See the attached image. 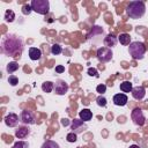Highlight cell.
<instances>
[{
	"label": "cell",
	"instance_id": "8fae6325",
	"mask_svg": "<svg viewBox=\"0 0 148 148\" xmlns=\"http://www.w3.org/2000/svg\"><path fill=\"white\" fill-rule=\"evenodd\" d=\"M3 121H5V124H6L8 127H15V126L18 124V116H17L16 113L10 112V113H8V114L5 117Z\"/></svg>",
	"mask_w": 148,
	"mask_h": 148
},
{
	"label": "cell",
	"instance_id": "7402d4cb",
	"mask_svg": "<svg viewBox=\"0 0 148 148\" xmlns=\"http://www.w3.org/2000/svg\"><path fill=\"white\" fill-rule=\"evenodd\" d=\"M40 148H60L59 145L56 142V141H52V140H46Z\"/></svg>",
	"mask_w": 148,
	"mask_h": 148
},
{
	"label": "cell",
	"instance_id": "d4e9b609",
	"mask_svg": "<svg viewBox=\"0 0 148 148\" xmlns=\"http://www.w3.org/2000/svg\"><path fill=\"white\" fill-rule=\"evenodd\" d=\"M76 133H74V132H71V133H68L67 134V136H66V140L68 141V142H75L76 140H77V138H76Z\"/></svg>",
	"mask_w": 148,
	"mask_h": 148
},
{
	"label": "cell",
	"instance_id": "ba28073f",
	"mask_svg": "<svg viewBox=\"0 0 148 148\" xmlns=\"http://www.w3.org/2000/svg\"><path fill=\"white\" fill-rule=\"evenodd\" d=\"M68 83L65 80L59 79L54 82V92L57 95H65L68 91Z\"/></svg>",
	"mask_w": 148,
	"mask_h": 148
},
{
	"label": "cell",
	"instance_id": "d6986e66",
	"mask_svg": "<svg viewBox=\"0 0 148 148\" xmlns=\"http://www.w3.org/2000/svg\"><path fill=\"white\" fill-rule=\"evenodd\" d=\"M18 68H20V65H18L16 61H10V62H8L7 66H6V71H7L9 74L16 72Z\"/></svg>",
	"mask_w": 148,
	"mask_h": 148
},
{
	"label": "cell",
	"instance_id": "5b68a950",
	"mask_svg": "<svg viewBox=\"0 0 148 148\" xmlns=\"http://www.w3.org/2000/svg\"><path fill=\"white\" fill-rule=\"evenodd\" d=\"M112 50L106 47V46H103V47H99L96 52V57L97 59L101 61V62H109L111 59H112Z\"/></svg>",
	"mask_w": 148,
	"mask_h": 148
},
{
	"label": "cell",
	"instance_id": "484cf974",
	"mask_svg": "<svg viewBox=\"0 0 148 148\" xmlns=\"http://www.w3.org/2000/svg\"><path fill=\"white\" fill-rule=\"evenodd\" d=\"M96 102H97V104H98L99 106H103V108H104V106H106V98H105L104 96H102V95L97 97Z\"/></svg>",
	"mask_w": 148,
	"mask_h": 148
},
{
	"label": "cell",
	"instance_id": "f1b7e54d",
	"mask_svg": "<svg viewBox=\"0 0 148 148\" xmlns=\"http://www.w3.org/2000/svg\"><path fill=\"white\" fill-rule=\"evenodd\" d=\"M96 91L99 92L101 95L104 94V92L106 91V86H105V84H98V86L96 87Z\"/></svg>",
	"mask_w": 148,
	"mask_h": 148
},
{
	"label": "cell",
	"instance_id": "52a82bcc",
	"mask_svg": "<svg viewBox=\"0 0 148 148\" xmlns=\"http://www.w3.org/2000/svg\"><path fill=\"white\" fill-rule=\"evenodd\" d=\"M21 121L25 125H34L36 123V117L35 113L30 110H23L21 112Z\"/></svg>",
	"mask_w": 148,
	"mask_h": 148
},
{
	"label": "cell",
	"instance_id": "7c38bea8",
	"mask_svg": "<svg viewBox=\"0 0 148 148\" xmlns=\"http://www.w3.org/2000/svg\"><path fill=\"white\" fill-rule=\"evenodd\" d=\"M132 96H133V98L134 99H138V101H140V99H142L145 96H146V89L142 87V86H138V87H134L133 89H132Z\"/></svg>",
	"mask_w": 148,
	"mask_h": 148
},
{
	"label": "cell",
	"instance_id": "603a6c76",
	"mask_svg": "<svg viewBox=\"0 0 148 148\" xmlns=\"http://www.w3.org/2000/svg\"><path fill=\"white\" fill-rule=\"evenodd\" d=\"M61 52H62V47H61L59 44H53V45L51 46V53H52V54L58 56V54H60Z\"/></svg>",
	"mask_w": 148,
	"mask_h": 148
},
{
	"label": "cell",
	"instance_id": "4dcf8cb0",
	"mask_svg": "<svg viewBox=\"0 0 148 148\" xmlns=\"http://www.w3.org/2000/svg\"><path fill=\"white\" fill-rule=\"evenodd\" d=\"M56 72H57V73H59V74H61V73H64V72H65V67H64L62 65L56 66Z\"/></svg>",
	"mask_w": 148,
	"mask_h": 148
},
{
	"label": "cell",
	"instance_id": "ac0fdd59",
	"mask_svg": "<svg viewBox=\"0 0 148 148\" xmlns=\"http://www.w3.org/2000/svg\"><path fill=\"white\" fill-rule=\"evenodd\" d=\"M119 88H120V90H121L123 92H131L132 89H133V86H132V83H131L130 81H123V82L120 83Z\"/></svg>",
	"mask_w": 148,
	"mask_h": 148
},
{
	"label": "cell",
	"instance_id": "2e32d148",
	"mask_svg": "<svg viewBox=\"0 0 148 148\" xmlns=\"http://www.w3.org/2000/svg\"><path fill=\"white\" fill-rule=\"evenodd\" d=\"M79 117H80L81 120H83V121L86 123V121L91 120V118H92V112H91L89 109H82V110L79 112Z\"/></svg>",
	"mask_w": 148,
	"mask_h": 148
},
{
	"label": "cell",
	"instance_id": "e0dca14e",
	"mask_svg": "<svg viewBox=\"0 0 148 148\" xmlns=\"http://www.w3.org/2000/svg\"><path fill=\"white\" fill-rule=\"evenodd\" d=\"M118 42L121 45H130L131 44V36H130V34H126V32L120 34L118 36Z\"/></svg>",
	"mask_w": 148,
	"mask_h": 148
},
{
	"label": "cell",
	"instance_id": "277c9868",
	"mask_svg": "<svg viewBox=\"0 0 148 148\" xmlns=\"http://www.w3.org/2000/svg\"><path fill=\"white\" fill-rule=\"evenodd\" d=\"M30 5H31L32 10L40 15H46L50 10L49 0H32Z\"/></svg>",
	"mask_w": 148,
	"mask_h": 148
},
{
	"label": "cell",
	"instance_id": "6da1fadb",
	"mask_svg": "<svg viewBox=\"0 0 148 148\" xmlns=\"http://www.w3.org/2000/svg\"><path fill=\"white\" fill-rule=\"evenodd\" d=\"M23 49H24V44L22 38L14 34H7L1 39V51L8 57L20 59Z\"/></svg>",
	"mask_w": 148,
	"mask_h": 148
},
{
	"label": "cell",
	"instance_id": "4fadbf2b",
	"mask_svg": "<svg viewBox=\"0 0 148 148\" xmlns=\"http://www.w3.org/2000/svg\"><path fill=\"white\" fill-rule=\"evenodd\" d=\"M30 134V130L27 126H18V128L15 131V136L17 139H25L27 136H29Z\"/></svg>",
	"mask_w": 148,
	"mask_h": 148
},
{
	"label": "cell",
	"instance_id": "83f0119b",
	"mask_svg": "<svg viewBox=\"0 0 148 148\" xmlns=\"http://www.w3.org/2000/svg\"><path fill=\"white\" fill-rule=\"evenodd\" d=\"M87 73H88V75H90V76L98 77V72H97V69H96V68L89 67V68H88V71H87Z\"/></svg>",
	"mask_w": 148,
	"mask_h": 148
},
{
	"label": "cell",
	"instance_id": "4316f807",
	"mask_svg": "<svg viewBox=\"0 0 148 148\" xmlns=\"http://www.w3.org/2000/svg\"><path fill=\"white\" fill-rule=\"evenodd\" d=\"M8 83L14 87V86H16V84L18 83V79H17L15 75H9V77H8Z\"/></svg>",
	"mask_w": 148,
	"mask_h": 148
},
{
	"label": "cell",
	"instance_id": "d6a6232c",
	"mask_svg": "<svg viewBox=\"0 0 148 148\" xmlns=\"http://www.w3.org/2000/svg\"><path fill=\"white\" fill-rule=\"evenodd\" d=\"M77 148H80V147H77Z\"/></svg>",
	"mask_w": 148,
	"mask_h": 148
},
{
	"label": "cell",
	"instance_id": "3957f363",
	"mask_svg": "<svg viewBox=\"0 0 148 148\" xmlns=\"http://www.w3.org/2000/svg\"><path fill=\"white\" fill-rule=\"evenodd\" d=\"M128 52L135 60H141L146 53V45L142 42H131L128 46Z\"/></svg>",
	"mask_w": 148,
	"mask_h": 148
},
{
	"label": "cell",
	"instance_id": "f546056e",
	"mask_svg": "<svg viewBox=\"0 0 148 148\" xmlns=\"http://www.w3.org/2000/svg\"><path fill=\"white\" fill-rule=\"evenodd\" d=\"M32 10V8H31V5H24L23 6V8H22V13L23 14H30V12Z\"/></svg>",
	"mask_w": 148,
	"mask_h": 148
},
{
	"label": "cell",
	"instance_id": "ffe728a7",
	"mask_svg": "<svg viewBox=\"0 0 148 148\" xmlns=\"http://www.w3.org/2000/svg\"><path fill=\"white\" fill-rule=\"evenodd\" d=\"M42 90L44 92H51L52 90H54V83L51 81H45L42 83Z\"/></svg>",
	"mask_w": 148,
	"mask_h": 148
},
{
	"label": "cell",
	"instance_id": "7a4b0ae2",
	"mask_svg": "<svg viewBox=\"0 0 148 148\" xmlns=\"http://www.w3.org/2000/svg\"><path fill=\"white\" fill-rule=\"evenodd\" d=\"M126 13L127 15L131 17V18H140L145 15L146 13V6H145V2L143 1H131L128 5H127V8H126Z\"/></svg>",
	"mask_w": 148,
	"mask_h": 148
},
{
	"label": "cell",
	"instance_id": "8992f818",
	"mask_svg": "<svg viewBox=\"0 0 148 148\" xmlns=\"http://www.w3.org/2000/svg\"><path fill=\"white\" fill-rule=\"evenodd\" d=\"M131 118H132L133 123H134L136 126H143L145 123H146V118H145L143 111H142L140 108H135V109L132 110V112H131Z\"/></svg>",
	"mask_w": 148,
	"mask_h": 148
},
{
	"label": "cell",
	"instance_id": "1f68e13d",
	"mask_svg": "<svg viewBox=\"0 0 148 148\" xmlns=\"http://www.w3.org/2000/svg\"><path fill=\"white\" fill-rule=\"evenodd\" d=\"M128 148H140V146H138V145H131Z\"/></svg>",
	"mask_w": 148,
	"mask_h": 148
},
{
	"label": "cell",
	"instance_id": "9c48e42d",
	"mask_svg": "<svg viewBox=\"0 0 148 148\" xmlns=\"http://www.w3.org/2000/svg\"><path fill=\"white\" fill-rule=\"evenodd\" d=\"M71 128H72V132L79 134V133H82L83 131L87 130V125L81 119H74L72 121V124H71Z\"/></svg>",
	"mask_w": 148,
	"mask_h": 148
},
{
	"label": "cell",
	"instance_id": "5bb4252c",
	"mask_svg": "<svg viewBox=\"0 0 148 148\" xmlns=\"http://www.w3.org/2000/svg\"><path fill=\"white\" fill-rule=\"evenodd\" d=\"M117 42H118V38H117L113 34H109V35H106L105 38H104V44H105V46L109 47V49L116 46Z\"/></svg>",
	"mask_w": 148,
	"mask_h": 148
},
{
	"label": "cell",
	"instance_id": "cb8c5ba5",
	"mask_svg": "<svg viewBox=\"0 0 148 148\" xmlns=\"http://www.w3.org/2000/svg\"><path fill=\"white\" fill-rule=\"evenodd\" d=\"M12 148H29V143L25 141H16Z\"/></svg>",
	"mask_w": 148,
	"mask_h": 148
},
{
	"label": "cell",
	"instance_id": "44dd1931",
	"mask_svg": "<svg viewBox=\"0 0 148 148\" xmlns=\"http://www.w3.org/2000/svg\"><path fill=\"white\" fill-rule=\"evenodd\" d=\"M15 20V13L12 10V9H7L5 12V21L6 22H13Z\"/></svg>",
	"mask_w": 148,
	"mask_h": 148
},
{
	"label": "cell",
	"instance_id": "9a60e30c",
	"mask_svg": "<svg viewBox=\"0 0 148 148\" xmlns=\"http://www.w3.org/2000/svg\"><path fill=\"white\" fill-rule=\"evenodd\" d=\"M42 57V50L38 47H30L29 49V58L31 60H39Z\"/></svg>",
	"mask_w": 148,
	"mask_h": 148
},
{
	"label": "cell",
	"instance_id": "30bf717a",
	"mask_svg": "<svg viewBox=\"0 0 148 148\" xmlns=\"http://www.w3.org/2000/svg\"><path fill=\"white\" fill-rule=\"evenodd\" d=\"M112 101H113V104H114V105H117V106H124V105L127 104L128 97H127L126 94L120 92V94H116V95L113 96V99H112Z\"/></svg>",
	"mask_w": 148,
	"mask_h": 148
}]
</instances>
